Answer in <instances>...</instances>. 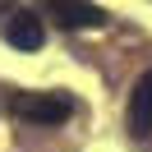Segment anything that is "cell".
<instances>
[{"label": "cell", "instance_id": "2", "mask_svg": "<svg viewBox=\"0 0 152 152\" xmlns=\"http://www.w3.org/2000/svg\"><path fill=\"white\" fill-rule=\"evenodd\" d=\"M42 10L60 28H102L106 23V10L92 5V0H42Z\"/></svg>", "mask_w": 152, "mask_h": 152}, {"label": "cell", "instance_id": "1", "mask_svg": "<svg viewBox=\"0 0 152 152\" xmlns=\"http://www.w3.org/2000/svg\"><path fill=\"white\" fill-rule=\"evenodd\" d=\"M10 106L28 124H65L74 115V97L69 92H19Z\"/></svg>", "mask_w": 152, "mask_h": 152}, {"label": "cell", "instance_id": "3", "mask_svg": "<svg viewBox=\"0 0 152 152\" xmlns=\"http://www.w3.org/2000/svg\"><path fill=\"white\" fill-rule=\"evenodd\" d=\"M5 42L19 46V51H42V42H46L42 14H32V10H10V19H5Z\"/></svg>", "mask_w": 152, "mask_h": 152}, {"label": "cell", "instance_id": "4", "mask_svg": "<svg viewBox=\"0 0 152 152\" xmlns=\"http://www.w3.org/2000/svg\"><path fill=\"white\" fill-rule=\"evenodd\" d=\"M124 124H129V134H134V138H148V134H152V69L138 78V83H134Z\"/></svg>", "mask_w": 152, "mask_h": 152}]
</instances>
